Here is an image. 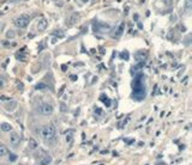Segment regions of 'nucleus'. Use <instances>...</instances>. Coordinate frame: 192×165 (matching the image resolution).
Returning <instances> with one entry per match:
<instances>
[{
    "label": "nucleus",
    "mask_w": 192,
    "mask_h": 165,
    "mask_svg": "<svg viewBox=\"0 0 192 165\" xmlns=\"http://www.w3.org/2000/svg\"><path fill=\"white\" fill-rule=\"evenodd\" d=\"M143 75H136L135 80L132 82L133 87V98H136L137 101H142L145 97V85L143 81Z\"/></svg>",
    "instance_id": "1"
},
{
    "label": "nucleus",
    "mask_w": 192,
    "mask_h": 165,
    "mask_svg": "<svg viewBox=\"0 0 192 165\" xmlns=\"http://www.w3.org/2000/svg\"><path fill=\"white\" fill-rule=\"evenodd\" d=\"M40 134L45 141H53L57 137V131L53 125H45L40 131Z\"/></svg>",
    "instance_id": "2"
},
{
    "label": "nucleus",
    "mask_w": 192,
    "mask_h": 165,
    "mask_svg": "<svg viewBox=\"0 0 192 165\" xmlns=\"http://www.w3.org/2000/svg\"><path fill=\"white\" fill-rule=\"evenodd\" d=\"M13 23L17 28H25L30 23V17H29L28 14H20L19 17H17L14 19Z\"/></svg>",
    "instance_id": "3"
},
{
    "label": "nucleus",
    "mask_w": 192,
    "mask_h": 165,
    "mask_svg": "<svg viewBox=\"0 0 192 165\" xmlns=\"http://www.w3.org/2000/svg\"><path fill=\"white\" fill-rule=\"evenodd\" d=\"M53 111H54V108H53V105H52L51 103L45 102V103H42V104L40 105V113H41L42 115L48 116V115L53 114Z\"/></svg>",
    "instance_id": "4"
},
{
    "label": "nucleus",
    "mask_w": 192,
    "mask_h": 165,
    "mask_svg": "<svg viewBox=\"0 0 192 165\" xmlns=\"http://www.w3.org/2000/svg\"><path fill=\"white\" fill-rule=\"evenodd\" d=\"M19 141H20L19 134H17L16 132H12V133L10 134V144H11L13 147H16V146L19 144Z\"/></svg>",
    "instance_id": "5"
},
{
    "label": "nucleus",
    "mask_w": 192,
    "mask_h": 165,
    "mask_svg": "<svg viewBox=\"0 0 192 165\" xmlns=\"http://www.w3.org/2000/svg\"><path fill=\"white\" fill-rule=\"evenodd\" d=\"M78 19H79V14L78 13L71 14L68 18H66V25H68V26L74 25V24L78 22Z\"/></svg>",
    "instance_id": "6"
},
{
    "label": "nucleus",
    "mask_w": 192,
    "mask_h": 165,
    "mask_svg": "<svg viewBox=\"0 0 192 165\" xmlns=\"http://www.w3.org/2000/svg\"><path fill=\"white\" fill-rule=\"evenodd\" d=\"M94 28H95V31H108L109 30V25L105 23H100V22H95Z\"/></svg>",
    "instance_id": "7"
},
{
    "label": "nucleus",
    "mask_w": 192,
    "mask_h": 165,
    "mask_svg": "<svg viewBox=\"0 0 192 165\" xmlns=\"http://www.w3.org/2000/svg\"><path fill=\"white\" fill-rule=\"evenodd\" d=\"M48 26V20L45 19V18H41V19L37 22V29L40 31H45Z\"/></svg>",
    "instance_id": "8"
},
{
    "label": "nucleus",
    "mask_w": 192,
    "mask_h": 165,
    "mask_svg": "<svg viewBox=\"0 0 192 165\" xmlns=\"http://www.w3.org/2000/svg\"><path fill=\"white\" fill-rule=\"evenodd\" d=\"M5 109L7 111H10V113L14 111L17 109V102H16V101H10V102H7L5 104Z\"/></svg>",
    "instance_id": "9"
},
{
    "label": "nucleus",
    "mask_w": 192,
    "mask_h": 165,
    "mask_svg": "<svg viewBox=\"0 0 192 165\" xmlns=\"http://www.w3.org/2000/svg\"><path fill=\"white\" fill-rule=\"evenodd\" d=\"M52 163V157L49 154H45L40 160V165H49Z\"/></svg>",
    "instance_id": "10"
},
{
    "label": "nucleus",
    "mask_w": 192,
    "mask_h": 165,
    "mask_svg": "<svg viewBox=\"0 0 192 165\" xmlns=\"http://www.w3.org/2000/svg\"><path fill=\"white\" fill-rule=\"evenodd\" d=\"M28 146L30 150H36V148L39 147V144H37V141L34 139V138H30V139H29V142H28Z\"/></svg>",
    "instance_id": "11"
},
{
    "label": "nucleus",
    "mask_w": 192,
    "mask_h": 165,
    "mask_svg": "<svg viewBox=\"0 0 192 165\" xmlns=\"http://www.w3.org/2000/svg\"><path fill=\"white\" fill-rule=\"evenodd\" d=\"M1 129H3L4 132H11L12 131V126L10 125V123H7V122H4V123H1Z\"/></svg>",
    "instance_id": "12"
},
{
    "label": "nucleus",
    "mask_w": 192,
    "mask_h": 165,
    "mask_svg": "<svg viewBox=\"0 0 192 165\" xmlns=\"http://www.w3.org/2000/svg\"><path fill=\"white\" fill-rule=\"evenodd\" d=\"M7 154V147L4 144H0V157H5Z\"/></svg>",
    "instance_id": "13"
},
{
    "label": "nucleus",
    "mask_w": 192,
    "mask_h": 165,
    "mask_svg": "<svg viewBox=\"0 0 192 165\" xmlns=\"http://www.w3.org/2000/svg\"><path fill=\"white\" fill-rule=\"evenodd\" d=\"M191 4H192L191 0H186V3H185V10H186V13L187 14L191 12Z\"/></svg>",
    "instance_id": "14"
},
{
    "label": "nucleus",
    "mask_w": 192,
    "mask_h": 165,
    "mask_svg": "<svg viewBox=\"0 0 192 165\" xmlns=\"http://www.w3.org/2000/svg\"><path fill=\"white\" fill-rule=\"evenodd\" d=\"M72 134H73V131H72V129H70V131L66 132V141H71V139H72V137H73Z\"/></svg>",
    "instance_id": "15"
},
{
    "label": "nucleus",
    "mask_w": 192,
    "mask_h": 165,
    "mask_svg": "<svg viewBox=\"0 0 192 165\" xmlns=\"http://www.w3.org/2000/svg\"><path fill=\"white\" fill-rule=\"evenodd\" d=\"M46 87H47V85H46V84H42V82H40V84L36 85L37 90H43V89H46Z\"/></svg>",
    "instance_id": "16"
},
{
    "label": "nucleus",
    "mask_w": 192,
    "mask_h": 165,
    "mask_svg": "<svg viewBox=\"0 0 192 165\" xmlns=\"http://www.w3.org/2000/svg\"><path fill=\"white\" fill-rule=\"evenodd\" d=\"M122 29H124V24H121V25L119 26V29H118V32L115 34V36H120L121 35V32H122Z\"/></svg>",
    "instance_id": "17"
},
{
    "label": "nucleus",
    "mask_w": 192,
    "mask_h": 165,
    "mask_svg": "<svg viewBox=\"0 0 192 165\" xmlns=\"http://www.w3.org/2000/svg\"><path fill=\"white\" fill-rule=\"evenodd\" d=\"M16 159H17V156L14 153H10V160H11V162H14Z\"/></svg>",
    "instance_id": "18"
},
{
    "label": "nucleus",
    "mask_w": 192,
    "mask_h": 165,
    "mask_svg": "<svg viewBox=\"0 0 192 165\" xmlns=\"http://www.w3.org/2000/svg\"><path fill=\"white\" fill-rule=\"evenodd\" d=\"M121 57L124 60H129V53H122L121 54Z\"/></svg>",
    "instance_id": "19"
},
{
    "label": "nucleus",
    "mask_w": 192,
    "mask_h": 165,
    "mask_svg": "<svg viewBox=\"0 0 192 165\" xmlns=\"http://www.w3.org/2000/svg\"><path fill=\"white\" fill-rule=\"evenodd\" d=\"M102 101L105 102V104H107V107H109V105H110V101L108 99V98H106V99H105V98H102Z\"/></svg>",
    "instance_id": "20"
},
{
    "label": "nucleus",
    "mask_w": 192,
    "mask_h": 165,
    "mask_svg": "<svg viewBox=\"0 0 192 165\" xmlns=\"http://www.w3.org/2000/svg\"><path fill=\"white\" fill-rule=\"evenodd\" d=\"M3 86H4V81H3V79L0 78V87H3Z\"/></svg>",
    "instance_id": "21"
},
{
    "label": "nucleus",
    "mask_w": 192,
    "mask_h": 165,
    "mask_svg": "<svg viewBox=\"0 0 192 165\" xmlns=\"http://www.w3.org/2000/svg\"><path fill=\"white\" fill-rule=\"evenodd\" d=\"M156 165H167V164H166V163H157Z\"/></svg>",
    "instance_id": "22"
}]
</instances>
